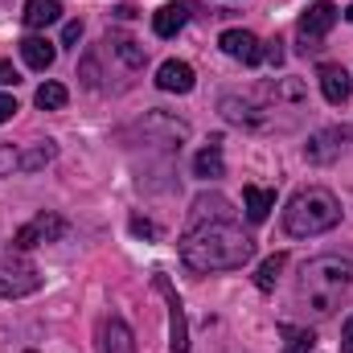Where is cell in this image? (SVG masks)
<instances>
[{"instance_id": "1", "label": "cell", "mask_w": 353, "mask_h": 353, "mask_svg": "<svg viewBox=\"0 0 353 353\" xmlns=\"http://www.w3.org/2000/svg\"><path fill=\"white\" fill-rule=\"evenodd\" d=\"M255 259V239L226 218H189V230L181 234V263L189 271H234Z\"/></svg>"}, {"instance_id": "2", "label": "cell", "mask_w": 353, "mask_h": 353, "mask_svg": "<svg viewBox=\"0 0 353 353\" xmlns=\"http://www.w3.org/2000/svg\"><path fill=\"white\" fill-rule=\"evenodd\" d=\"M353 283V263L341 255H316L300 267V279H296V300L300 308H308L312 316H333L341 296L350 292Z\"/></svg>"}, {"instance_id": "3", "label": "cell", "mask_w": 353, "mask_h": 353, "mask_svg": "<svg viewBox=\"0 0 353 353\" xmlns=\"http://www.w3.org/2000/svg\"><path fill=\"white\" fill-rule=\"evenodd\" d=\"M341 222V201L325 189V185H308L300 193H292L288 210H283V230L292 239H312L325 234Z\"/></svg>"}, {"instance_id": "4", "label": "cell", "mask_w": 353, "mask_h": 353, "mask_svg": "<svg viewBox=\"0 0 353 353\" xmlns=\"http://www.w3.org/2000/svg\"><path fill=\"white\" fill-rule=\"evenodd\" d=\"M37 288H41V271L25 259V251H12L0 259V296L4 300H21Z\"/></svg>"}, {"instance_id": "5", "label": "cell", "mask_w": 353, "mask_h": 353, "mask_svg": "<svg viewBox=\"0 0 353 353\" xmlns=\"http://www.w3.org/2000/svg\"><path fill=\"white\" fill-rule=\"evenodd\" d=\"M337 4H329V0H316V4H308L304 8V17H300V25H296V33H300V50L304 54H316L321 50V41L329 37V29L337 25Z\"/></svg>"}, {"instance_id": "6", "label": "cell", "mask_w": 353, "mask_h": 353, "mask_svg": "<svg viewBox=\"0 0 353 353\" xmlns=\"http://www.w3.org/2000/svg\"><path fill=\"white\" fill-rule=\"evenodd\" d=\"M222 115H226V123L247 128V132H267L275 123V111L247 99V94H222Z\"/></svg>"}, {"instance_id": "7", "label": "cell", "mask_w": 353, "mask_h": 353, "mask_svg": "<svg viewBox=\"0 0 353 353\" xmlns=\"http://www.w3.org/2000/svg\"><path fill=\"white\" fill-rule=\"evenodd\" d=\"M62 234H66V218H58V214H37L33 222H25V226L12 234V251H33V247L58 243Z\"/></svg>"}, {"instance_id": "8", "label": "cell", "mask_w": 353, "mask_h": 353, "mask_svg": "<svg viewBox=\"0 0 353 353\" xmlns=\"http://www.w3.org/2000/svg\"><path fill=\"white\" fill-rule=\"evenodd\" d=\"M345 140H350V128H345V123L321 128V132H312V136H308V144H304V157H308L312 165H333V161L341 157Z\"/></svg>"}, {"instance_id": "9", "label": "cell", "mask_w": 353, "mask_h": 353, "mask_svg": "<svg viewBox=\"0 0 353 353\" xmlns=\"http://www.w3.org/2000/svg\"><path fill=\"white\" fill-rule=\"evenodd\" d=\"M152 283H157V292H161L165 304H169V350L173 353H189V325H185V308H181V300H176L173 283H169L165 275H157Z\"/></svg>"}, {"instance_id": "10", "label": "cell", "mask_w": 353, "mask_h": 353, "mask_svg": "<svg viewBox=\"0 0 353 353\" xmlns=\"http://www.w3.org/2000/svg\"><path fill=\"white\" fill-rule=\"evenodd\" d=\"M218 46H222V54H230V58L243 62V66L263 62V41H259L255 33H247V29H226V33L218 37Z\"/></svg>"}, {"instance_id": "11", "label": "cell", "mask_w": 353, "mask_h": 353, "mask_svg": "<svg viewBox=\"0 0 353 353\" xmlns=\"http://www.w3.org/2000/svg\"><path fill=\"white\" fill-rule=\"evenodd\" d=\"M316 79H321V90H325L329 103H345V99H350L353 83H350V70H345V66H337V62H321Z\"/></svg>"}, {"instance_id": "12", "label": "cell", "mask_w": 353, "mask_h": 353, "mask_svg": "<svg viewBox=\"0 0 353 353\" xmlns=\"http://www.w3.org/2000/svg\"><path fill=\"white\" fill-rule=\"evenodd\" d=\"M193 66L189 62H165L161 70H157V87L169 90V94H189L193 90Z\"/></svg>"}, {"instance_id": "13", "label": "cell", "mask_w": 353, "mask_h": 353, "mask_svg": "<svg viewBox=\"0 0 353 353\" xmlns=\"http://www.w3.org/2000/svg\"><path fill=\"white\" fill-rule=\"evenodd\" d=\"M189 0H173V4H165L157 17H152V29H157V37H176L181 29H185V21H189Z\"/></svg>"}, {"instance_id": "14", "label": "cell", "mask_w": 353, "mask_h": 353, "mask_svg": "<svg viewBox=\"0 0 353 353\" xmlns=\"http://www.w3.org/2000/svg\"><path fill=\"white\" fill-rule=\"evenodd\" d=\"M103 353H136V337L119 316L103 321Z\"/></svg>"}, {"instance_id": "15", "label": "cell", "mask_w": 353, "mask_h": 353, "mask_svg": "<svg viewBox=\"0 0 353 353\" xmlns=\"http://www.w3.org/2000/svg\"><path fill=\"white\" fill-rule=\"evenodd\" d=\"M21 58H25L33 70H50L54 58H58V50H54V41H46V37H25V41H21Z\"/></svg>"}, {"instance_id": "16", "label": "cell", "mask_w": 353, "mask_h": 353, "mask_svg": "<svg viewBox=\"0 0 353 353\" xmlns=\"http://www.w3.org/2000/svg\"><path fill=\"white\" fill-rule=\"evenodd\" d=\"M193 173L205 176V181H214V176L226 173V161H222V144H218V140H210V148H201V152L193 157Z\"/></svg>"}, {"instance_id": "17", "label": "cell", "mask_w": 353, "mask_h": 353, "mask_svg": "<svg viewBox=\"0 0 353 353\" xmlns=\"http://www.w3.org/2000/svg\"><path fill=\"white\" fill-rule=\"evenodd\" d=\"M62 17V4L58 0H25V25L29 29H46Z\"/></svg>"}, {"instance_id": "18", "label": "cell", "mask_w": 353, "mask_h": 353, "mask_svg": "<svg viewBox=\"0 0 353 353\" xmlns=\"http://www.w3.org/2000/svg\"><path fill=\"white\" fill-rule=\"evenodd\" d=\"M243 201H247V218L251 222H267V214L275 210V193L271 189H259V185H247L243 189Z\"/></svg>"}, {"instance_id": "19", "label": "cell", "mask_w": 353, "mask_h": 353, "mask_svg": "<svg viewBox=\"0 0 353 353\" xmlns=\"http://www.w3.org/2000/svg\"><path fill=\"white\" fill-rule=\"evenodd\" d=\"M140 128H144V132H165V136H169V144H181V140L189 136V123H181V119L165 115V111H152Z\"/></svg>"}, {"instance_id": "20", "label": "cell", "mask_w": 353, "mask_h": 353, "mask_svg": "<svg viewBox=\"0 0 353 353\" xmlns=\"http://www.w3.org/2000/svg\"><path fill=\"white\" fill-rule=\"evenodd\" d=\"M107 46L123 58V66H132V70H140L144 66V58H148V50L140 46V41H132V37H123V33H111L107 37Z\"/></svg>"}, {"instance_id": "21", "label": "cell", "mask_w": 353, "mask_h": 353, "mask_svg": "<svg viewBox=\"0 0 353 353\" xmlns=\"http://www.w3.org/2000/svg\"><path fill=\"white\" fill-rule=\"evenodd\" d=\"M54 157H58V144H54V140H41V144H33L29 152H21V169H25V173H37V169H46Z\"/></svg>"}, {"instance_id": "22", "label": "cell", "mask_w": 353, "mask_h": 353, "mask_svg": "<svg viewBox=\"0 0 353 353\" xmlns=\"http://www.w3.org/2000/svg\"><path fill=\"white\" fill-rule=\"evenodd\" d=\"M279 333H283V353H312V345H316V333L312 329L279 325Z\"/></svg>"}, {"instance_id": "23", "label": "cell", "mask_w": 353, "mask_h": 353, "mask_svg": "<svg viewBox=\"0 0 353 353\" xmlns=\"http://www.w3.org/2000/svg\"><path fill=\"white\" fill-rule=\"evenodd\" d=\"M33 99H37V107H41V111H58V107H66V99H70V90L62 87V83H41Z\"/></svg>"}, {"instance_id": "24", "label": "cell", "mask_w": 353, "mask_h": 353, "mask_svg": "<svg viewBox=\"0 0 353 353\" xmlns=\"http://www.w3.org/2000/svg\"><path fill=\"white\" fill-rule=\"evenodd\" d=\"M283 263H288V255H283V251H275L271 259H263V263H259V271H255V283H259V292H271V288H275V279H279Z\"/></svg>"}, {"instance_id": "25", "label": "cell", "mask_w": 353, "mask_h": 353, "mask_svg": "<svg viewBox=\"0 0 353 353\" xmlns=\"http://www.w3.org/2000/svg\"><path fill=\"white\" fill-rule=\"evenodd\" d=\"M267 94H271L275 103H304V87H300L296 79H275V83L267 87Z\"/></svg>"}, {"instance_id": "26", "label": "cell", "mask_w": 353, "mask_h": 353, "mask_svg": "<svg viewBox=\"0 0 353 353\" xmlns=\"http://www.w3.org/2000/svg\"><path fill=\"white\" fill-rule=\"evenodd\" d=\"M12 169H21V152L12 144H0V176H12Z\"/></svg>"}, {"instance_id": "27", "label": "cell", "mask_w": 353, "mask_h": 353, "mask_svg": "<svg viewBox=\"0 0 353 353\" xmlns=\"http://www.w3.org/2000/svg\"><path fill=\"white\" fill-rule=\"evenodd\" d=\"M17 83H21L17 66H12V62H0V87H17Z\"/></svg>"}, {"instance_id": "28", "label": "cell", "mask_w": 353, "mask_h": 353, "mask_svg": "<svg viewBox=\"0 0 353 353\" xmlns=\"http://www.w3.org/2000/svg\"><path fill=\"white\" fill-rule=\"evenodd\" d=\"M79 37H83V21H70V25L62 29V46H74Z\"/></svg>"}, {"instance_id": "29", "label": "cell", "mask_w": 353, "mask_h": 353, "mask_svg": "<svg viewBox=\"0 0 353 353\" xmlns=\"http://www.w3.org/2000/svg\"><path fill=\"white\" fill-rule=\"evenodd\" d=\"M17 115V99L12 94H0V123H8Z\"/></svg>"}, {"instance_id": "30", "label": "cell", "mask_w": 353, "mask_h": 353, "mask_svg": "<svg viewBox=\"0 0 353 353\" xmlns=\"http://www.w3.org/2000/svg\"><path fill=\"white\" fill-rule=\"evenodd\" d=\"M83 83H87V87H99V66H94V58H83Z\"/></svg>"}, {"instance_id": "31", "label": "cell", "mask_w": 353, "mask_h": 353, "mask_svg": "<svg viewBox=\"0 0 353 353\" xmlns=\"http://www.w3.org/2000/svg\"><path fill=\"white\" fill-rule=\"evenodd\" d=\"M341 350L353 353V316L345 321V329H341Z\"/></svg>"}, {"instance_id": "32", "label": "cell", "mask_w": 353, "mask_h": 353, "mask_svg": "<svg viewBox=\"0 0 353 353\" xmlns=\"http://www.w3.org/2000/svg\"><path fill=\"white\" fill-rule=\"evenodd\" d=\"M132 230H136V234H144V239H152V234H157V230H152V222H144V218H132Z\"/></svg>"}, {"instance_id": "33", "label": "cell", "mask_w": 353, "mask_h": 353, "mask_svg": "<svg viewBox=\"0 0 353 353\" xmlns=\"http://www.w3.org/2000/svg\"><path fill=\"white\" fill-rule=\"evenodd\" d=\"M263 58H267V62H275V66L283 62V50H279V41H271V46H267V50H263Z\"/></svg>"}, {"instance_id": "34", "label": "cell", "mask_w": 353, "mask_h": 353, "mask_svg": "<svg viewBox=\"0 0 353 353\" xmlns=\"http://www.w3.org/2000/svg\"><path fill=\"white\" fill-rule=\"evenodd\" d=\"M345 17H350V21H353V4H350V8H345Z\"/></svg>"}]
</instances>
